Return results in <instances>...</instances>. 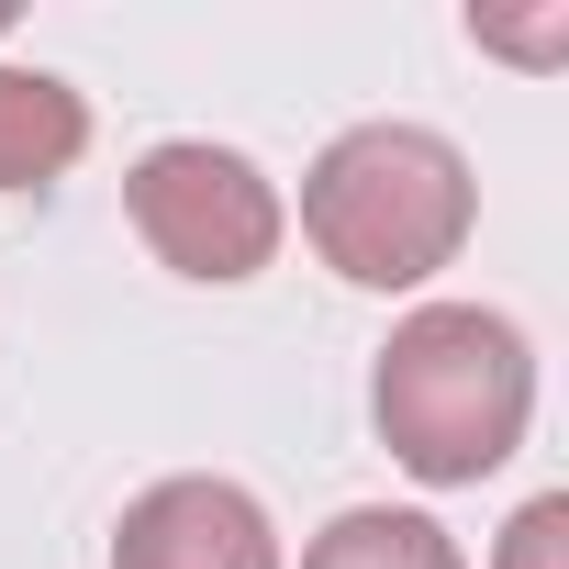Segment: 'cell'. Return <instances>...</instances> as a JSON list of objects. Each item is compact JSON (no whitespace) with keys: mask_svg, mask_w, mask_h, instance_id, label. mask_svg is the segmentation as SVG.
Masks as SVG:
<instances>
[{"mask_svg":"<svg viewBox=\"0 0 569 569\" xmlns=\"http://www.w3.org/2000/svg\"><path fill=\"white\" fill-rule=\"evenodd\" d=\"M536 413V358L502 313L480 302H425L380 347V436L413 480H480L525 447Z\"/></svg>","mask_w":569,"mask_h":569,"instance_id":"obj_1","label":"cell"},{"mask_svg":"<svg viewBox=\"0 0 569 569\" xmlns=\"http://www.w3.org/2000/svg\"><path fill=\"white\" fill-rule=\"evenodd\" d=\"M79 146H90V112H79L68 79H46V68H0V190H46V179H68Z\"/></svg>","mask_w":569,"mask_h":569,"instance_id":"obj_5","label":"cell"},{"mask_svg":"<svg viewBox=\"0 0 569 569\" xmlns=\"http://www.w3.org/2000/svg\"><path fill=\"white\" fill-rule=\"evenodd\" d=\"M123 201H134V234L179 279H257L279 257V190L234 146H157Z\"/></svg>","mask_w":569,"mask_h":569,"instance_id":"obj_3","label":"cell"},{"mask_svg":"<svg viewBox=\"0 0 569 569\" xmlns=\"http://www.w3.org/2000/svg\"><path fill=\"white\" fill-rule=\"evenodd\" d=\"M302 234L358 291H413L469 246V168L425 123H358L302 179Z\"/></svg>","mask_w":569,"mask_h":569,"instance_id":"obj_2","label":"cell"},{"mask_svg":"<svg viewBox=\"0 0 569 569\" xmlns=\"http://www.w3.org/2000/svg\"><path fill=\"white\" fill-rule=\"evenodd\" d=\"M112 569H279V536H268L257 491H234V480H157L123 513Z\"/></svg>","mask_w":569,"mask_h":569,"instance_id":"obj_4","label":"cell"},{"mask_svg":"<svg viewBox=\"0 0 569 569\" xmlns=\"http://www.w3.org/2000/svg\"><path fill=\"white\" fill-rule=\"evenodd\" d=\"M502 569H569V502H558V491L502 525Z\"/></svg>","mask_w":569,"mask_h":569,"instance_id":"obj_7","label":"cell"},{"mask_svg":"<svg viewBox=\"0 0 569 569\" xmlns=\"http://www.w3.org/2000/svg\"><path fill=\"white\" fill-rule=\"evenodd\" d=\"M302 569H469V558H458V536H447L436 513L358 502V513H336V525L302 547Z\"/></svg>","mask_w":569,"mask_h":569,"instance_id":"obj_6","label":"cell"},{"mask_svg":"<svg viewBox=\"0 0 569 569\" xmlns=\"http://www.w3.org/2000/svg\"><path fill=\"white\" fill-rule=\"evenodd\" d=\"M0 23H12V12H0Z\"/></svg>","mask_w":569,"mask_h":569,"instance_id":"obj_8","label":"cell"}]
</instances>
